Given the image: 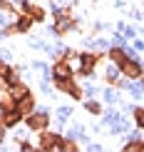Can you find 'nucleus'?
Wrapping results in <instances>:
<instances>
[{
    "label": "nucleus",
    "instance_id": "nucleus-1",
    "mask_svg": "<svg viewBox=\"0 0 144 152\" xmlns=\"http://www.w3.org/2000/svg\"><path fill=\"white\" fill-rule=\"evenodd\" d=\"M122 70L127 72L129 77H137V75H139V67H137L134 62H124V65H122Z\"/></svg>",
    "mask_w": 144,
    "mask_h": 152
},
{
    "label": "nucleus",
    "instance_id": "nucleus-2",
    "mask_svg": "<svg viewBox=\"0 0 144 152\" xmlns=\"http://www.w3.org/2000/svg\"><path fill=\"white\" fill-rule=\"evenodd\" d=\"M57 77H67V75H70V70H67V67H62V65H57Z\"/></svg>",
    "mask_w": 144,
    "mask_h": 152
},
{
    "label": "nucleus",
    "instance_id": "nucleus-3",
    "mask_svg": "<svg viewBox=\"0 0 144 152\" xmlns=\"http://www.w3.org/2000/svg\"><path fill=\"white\" fill-rule=\"evenodd\" d=\"M137 122L144 127V110H137Z\"/></svg>",
    "mask_w": 144,
    "mask_h": 152
}]
</instances>
